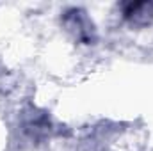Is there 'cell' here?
Returning <instances> with one entry per match:
<instances>
[{
    "label": "cell",
    "instance_id": "1",
    "mask_svg": "<svg viewBox=\"0 0 153 151\" xmlns=\"http://www.w3.org/2000/svg\"><path fill=\"white\" fill-rule=\"evenodd\" d=\"M61 25L64 32L78 44L91 46L98 41L96 25L82 7H68L61 14Z\"/></svg>",
    "mask_w": 153,
    "mask_h": 151
},
{
    "label": "cell",
    "instance_id": "2",
    "mask_svg": "<svg viewBox=\"0 0 153 151\" xmlns=\"http://www.w3.org/2000/svg\"><path fill=\"white\" fill-rule=\"evenodd\" d=\"M123 21L135 29H148L153 25V2H125L119 5Z\"/></svg>",
    "mask_w": 153,
    "mask_h": 151
},
{
    "label": "cell",
    "instance_id": "3",
    "mask_svg": "<svg viewBox=\"0 0 153 151\" xmlns=\"http://www.w3.org/2000/svg\"><path fill=\"white\" fill-rule=\"evenodd\" d=\"M23 132L32 139L45 137L50 132V121L41 112H29V115L23 119Z\"/></svg>",
    "mask_w": 153,
    "mask_h": 151
}]
</instances>
